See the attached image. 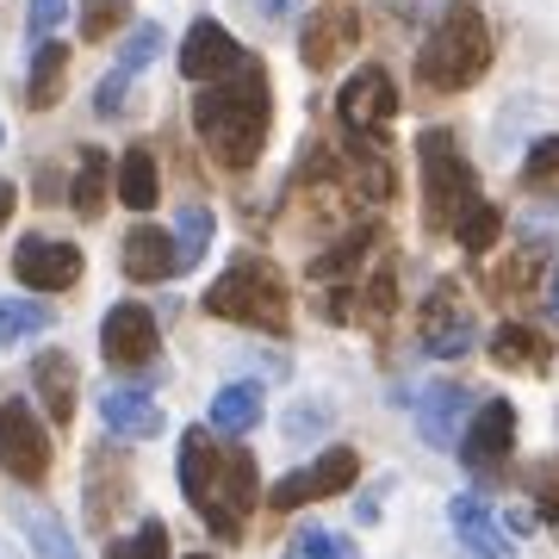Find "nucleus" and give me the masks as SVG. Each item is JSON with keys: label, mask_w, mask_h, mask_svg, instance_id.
I'll return each instance as SVG.
<instances>
[{"label": "nucleus", "mask_w": 559, "mask_h": 559, "mask_svg": "<svg viewBox=\"0 0 559 559\" xmlns=\"http://www.w3.org/2000/svg\"><path fill=\"white\" fill-rule=\"evenodd\" d=\"M323 423H330V404H299V411L286 417V436H293V441H305V436H318Z\"/></svg>", "instance_id": "e433bc0d"}, {"label": "nucleus", "mask_w": 559, "mask_h": 559, "mask_svg": "<svg viewBox=\"0 0 559 559\" xmlns=\"http://www.w3.org/2000/svg\"><path fill=\"white\" fill-rule=\"evenodd\" d=\"M175 249H180V274H187V267H200L205 249H212V212H205L200 200L180 205V218H175Z\"/></svg>", "instance_id": "393cba45"}, {"label": "nucleus", "mask_w": 559, "mask_h": 559, "mask_svg": "<svg viewBox=\"0 0 559 559\" xmlns=\"http://www.w3.org/2000/svg\"><path fill=\"white\" fill-rule=\"evenodd\" d=\"M106 559H168V528H162L156 516L138 522L124 540H112V547H106Z\"/></svg>", "instance_id": "c756f323"}, {"label": "nucleus", "mask_w": 559, "mask_h": 559, "mask_svg": "<svg viewBox=\"0 0 559 559\" xmlns=\"http://www.w3.org/2000/svg\"><path fill=\"white\" fill-rule=\"evenodd\" d=\"M32 392L44 399L50 423H69L75 417V360L62 355V348H44V355L32 360Z\"/></svg>", "instance_id": "6ab92c4d"}, {"label": "nucleus", "mask_w": 559, "mask_h": 559, "mask_svg": "<svg viewBox=\"0 0 559 559\" xmlns=\"http://www.w3.org/2000/svg\"><path fill=\"white\" fill-rule=\"evenodd\" d=\"M336 119H342V131L360 138L367 150L385 143V131L399 119V87H392V75H385L380 62H360L355 75H348V87H342V100H336Z\"/></svg>", "instance_id": "423d86ee"}, {"label": "nucleus", "mask_w": 559, "mask_h": 559, "mask_svg": "<svg viewBox=\"0 0 559 559\" xmlns=\"http://www.w3.org/2000/svg\"><path fill=\"white\" fill-rule=\"evenodd\" d=\"M510 448H516V404L485 399L479 411H473V423L460 429V460H466L473 473H491V466L510 460Z\"/></svg>", "instance_id": "9d476101"}, {"label": "nucleus", "mask_w": 559, "mask_h": 559, "mask_svg": "<svg viewBox=\"0 0 559 559\" xmlns=\"http://www.w3.org/2000/svg\"><path fill=\"white\" fill-rule=\"evenodd\" d=\"M13 205H20V193H13V180H0V224L13 218Z\"/></svg>", "instance_id": "ea45409f"}, {"label": "nucleus", "mask_w": 559, "mask_h": 559, "mask_svg": "<svg viewBox=\"0 0 559 559\" xmlns=\"http://www.w3.org/2000/svg\"><path fill=\"white\" fill-rule=\"evenodd\" d=\"M124 20H131V0H81V38L87 44L112 38Z\"/></svg>", "instance_id": "7c9ffc66"}, {"label": "nucleus", "mask_w": 559, "mask_h": 559, "mask_svg": "<svg viewBox=\"0 0 559 559\" xmlns=\"http://www.w3.org/2000/svg\"><path fill=\"white\" fill-rule=\"evenodd\" d=\"M286 559H360V554H355V540H348V535H336V528H318V522H311V528H299V535H293Z\"/></svg>", "instance_id": "cd10ccee"}, {"label": "nucleus", "mask_w": 559, "mask_h": 559, "mask_svg": "<svg viewBox=\"0 0 559 559\" xmlns=\"http://www.w3.org/2000/svg\"><path fill=\"white\" fill-rule=\"evenodd\" d=\"M491 69V25L473 0H454L448 13L436 20V32L423 38L417 50V81L436 87V94H460Z\"/></svg>", "instance_id": "7ed1b4c3"}, {"label": "nucleus", "mask_w": 559, "mask_h": 559, "mask_svg": "<svg viewBox=\"0 0 559 559\" xmlns=\"http://www.w3.org/2000/svg\"><path fill=\"white\" fill-rule=\"evenodd\" d=\"M473 411V392L460 380H436L429 392L417 399V429L429 448H460V423Z\"/></svg>", "instance_id": "4468645a"}, {"label": "nucleus", "mask_w": 559, "mask_h": 559, "mask_svg": "<svg viewBox=\"0 0 559 559\" xmlns=\"http://www.w3.org/2000/svg\"><path fill=\"white\" fill-rule=\"evenodd\" d=\"M106 180H112V162H106V150H81L75 162V180H69V205H75L81 218H100L106 212Z\"/></svg>", "instance_id": "412c9836"}, {"label": "nucleus", "mask_w": 559, "mask_h": 559, "mask_svg": "<svg viewBox=\"0 0 559 559\" xmlns=\"http://www.w3.org/2000/svg\"><path fill=\"white\" fill-rule=\"evenodd\" d=\"M367 242H373V230H348V237L336 242V249H323V255H311V280H348L367 261Z\"/></svg>", "instance_id": "bb28decb"}, {"label": "nucleus", "mask_w": 559, "mask_h": 559, "mask_svg": "<svg viewBox=\"0 0 559 559\" xmlns=\"http://www.w3.org/2000/svg\"><path fill=\"white\" fill-rule=\"evenodd\" d=\"M62 13H69V0H32V32H38V38L44 32H57Z\"/></svg>", "instance_id": "4c0bfd02"}, {"label": "nucleus", "mask_w": 559, "mask_h": 559, "mask_svg": "<svg viewBox=\"0 0 559 559\" xmlns=\"http://www.w3.org/2000/svg\"><path fill=\"white\" fill-rule=\"evenodd\" d=\"M417 168H423V224L429 230H454L473 205H479V180L460 156L448 131H423L417 138Z\"/></svg>", "instance_id": "39448f33"}, {"label": "nucleus", "mask_w": 559, "mask_h": 559, "mask_svg": "<svg viewBox=\"0 0 559 559\" xmlns=\"http://www.w3.org/2000/svg\"><path fill=\"white\" fill-rule=\"evenodd\" d=\"M187 559H212V554H187Z\"/></svg>", "instance_id": "79ce46f5"}, {"label": "nucleus", "mask_w": 559, "mask_h": 559, "mask_svg": "<svg viewBox=\"0 0 559 559\" xmlns=\"http://www.w3.org/2000/svg\"><path fill=\"white\" fill-rule=\"evenodd\" d=\"M100 348H106V360H112V367H150V360H156V348H162L150 305H138V299L112 305V311H106V323H100Z\"/></svg>", "instance_id": "9b49d317"}, {"label": "nucleus", "mask_w": 559, "mask_h": 559, "mask_svg": "<svg viewBox=\"0 0 559 559\" xmlns=\"http://www.w3.org/2000/svg\"><path fill=\"white\" fill-rule=\"evenodd\" d=\"M355 38H360L355 7H323V13H311V25H305V69H330L342 50H355Z\"/></svg>", "instance_id": "f3484780"}, {"label": "nucleus", "mask_w": 559, "mask_h": 559, "mask_svg": "<svg viewBox=\"0 0 559 559\" xmlns=\"http://www.w3.org/2000/svg\"><path fill=\"white\" fill-rule=\"evenodd\" d=\"M417 342H423V355L460 360V355H473L479 323H473V311H466V305H460L448 286H436V293L423 299V311H417Z\"/></svg>", "instance_id": "1a4fd4ad"}, {"label": "nucleus", "mask_w": 559, "mask_h": 559, "mask_svg": "<svg viewBox=\"0 0 559 559\" xmlns=\"http://www.w3.org/2000/svg\"><path fill=\"white\" fill-rule=\"evenodd\" d=\"M205 311L212 318H230V323H249V330H286L293 318V305H286V280H280L274 261L261 255H237L212 280V293H205Z\"/></svg>", "instance_id": "20e7f679"}, {"label": "nucleus", "mask_w": 559, "mask_h": 559, "mask_svg": "<svg viewBox=\"0 0 559 559\" xmlns=\"http://www.w3.org/2000/svg\"><path fill=\"white\" fill-rule=\"evenodd\" d=\"M547 318L559 323V267H554V280H547Z\"/></svg>", "instance_id": "a19ab883"}, {"label": "nucleus", "mask_w": 559, "mask_h": 559, "mask_svg": "<svg viewBox=\"0 0 559 559\" xmlns=\"http://www.w3.org/2000/svg\"><path fill=\"white\" fill-rule=\"evenodd\" d=\"M249 7H255L261 20H286L293 13V0H249Z\"/></svg>", "instance_id": "58836bf2"}, {"label": "nucleus", "mask_w": 559, "mask_h": 559, "mask_svg": "<svg viewBox=\"0 0 559 559\" xmlns=\"http://www.w3.org/2000/svg\"><path fill=\"white\" fill-rule=\"evenodd\" d=\"M360 299H367V323H385V318H392V299H399L392 274H380L373 286H367V293H360Z\"/></svg>", "instance_id": "c9c22d12"}, {"label": "nucleus", "mask_w": 559, "mask_h": 559, "mask_svg": "<svg viewBox=\"0 0 559 559\" xmlns=\"http://www.w3.org/2000/svg\"><path fill=\"white\" fill-rule=\"evenodd\" d=\"M491 360L510 367V373H540L547 367V336H535L528 323H503L491 336Z\"/></svg>", "instance_id": "4be33fe9"}, {"label": "nucleus", "mask_w": 559, "mask_h": 559, "mask_svg": "<svg viewBox=\"0 0 559 559\" xmlns=\"http://www.w3.org/2000/svg\"><path fill=\"white\" fill-rule=\"evenodd\" d=\"M180 491H187V503L200 510V522L212 535L237 540L242 516L261 503L255 460L242 454V448H218L212 429H187L180 436Z\"/></svg>", "instance_id": "f257e3e1"}, {"label": "nucleus", "mask_w": 559, "mask_h": 559, "mask_svg": "<svg viewBox=\"0 0 559 559\" xmlns=\"http://www.w3.org/2000/svg\"><path fill=\"white\" fill-rule=\"evenodd\" d=\"M0 466L20 485H38L50 473V436L25 399H0Z\"/></svg>", "instance_id": "0eeeda50"}, {"label": "nucleus", "mask_w": 559, "mask_h": 559, "mask_svg": "<svg viewBox=\"0 0 559 559\" xmlns=\"http://www.w3.org/2000/svg\"><path fill=\"white\" fill-rule=\"evenodd\" d=\"M522 180H528V187H559V138H540L535 150H528Z\"/></svg>", "instance_id": "72a5a7b5"}, {"label": "nucleus", "mask_w": 559, "mask_h": 559, "mask_svg": "<svg viewBox=\"0 0 559 559\" xmlns=\"http://www.w3.org/2000/svg\"><path fill=\"white\" fill-rule=\"evenodd\" d=\"M13 274L32 286V293H62L81 280V249L75 242H50V237H25L13 249Z\"/></svg>", "instance_id": "f8f14e48"}, {"label": "nucleus", "mask_w": 559, "mask_h": 559, "mask_svg": "<svg viewBox=\"0 0 559 559\" xmlns=\"http://www.w3.org/2000/svg\"><path fill=\"white\" fill-rule=\"evenodd\" d=\"M448 522H454V535H460V547L473 559H516V547H510V535L498 528V516L485 510V498H454L448 503Z\"/></svg>", "instance_id": "2eb2a0df"}, {"label": "nucleus", "mask_w": 559, "mask_h": 559, "mask_svg": "<svg viewBox=\"0 0 559 559\" xmlns=\"http://www.w3.org/2000/svg\"><path fill=\"white\" fill-rule=\"evenodd\" d=\"M261 423V385H249V380H230L212 399V429L218 436H242V429H255Z\"/></svg>", "instance_id": "5701e85b"}, {"label": "nucleus", "mask_w": 559, "mask_h": 559, "mask_svg": "<svg viewBox=\"0 0 559 559\" xmlns=\"http://www.w3.org/2000/svg\"><path fill=\"white\" fill-rule=\"evenodd\" d=\"M242 62H249L242 44L230 38L218 20H200L187 32V44H180V75L187 81H224V75H237Z\"/></svg>", "instance_id": "ddd939ff"}, {"label": "nucleus", "mask_w": 559, "mask_h": 559, "mask_svg": "<svg viewBox=\"0 0 559 559\" xmlns=\"http://www.w3.org/2000/svg\"><path fill=\"white\" fill-rule=\"evenodd\" d=\"M498 230H503V212L498 205H473L466 218L454 224V237H460V249H473V255H485V249H498Z\"/></svg>", "instance_id": "c85d7f7f"}, {"label": "nucleus", "mask_w": 559, "mask_h": 559, "mask_svg": "<svg viewBox=\"0 0 559 559\" xmlns=\"http://www.w3.org/2000/svg\"><path fill=\"white\" fill-rule=\"evenodd\" d=\"M119 200L131 205V212H150V205H156V156H150V150H124Z\"/></svg>", "instance_id": "a878e982"}, {"label": "nucleus", "mask_w": 559, "mask_h": 559, "mask_svg": "<svg viewBox=\"0 0 559 559\" xmlns=\"http://www.w3.org/2000/svg\"><path fill=\"white\" fill-rule=\"evenodd\" d=\"M124 87H131V75H124V69H112V75L94 87V112H100V119H119V112H124Z\"/></svg>", "instance_id": "f704fd0d"}, {"label": "nucleus", "mask_w": 559, "mask_h": 559, "mask_svg": "<svg viewBox=\"0 0 559 559\" xmlns=\"http://www.w3.org/2000/svg\"><path fill=\"white\" fill-rule=\"evenodd\" d=\"M20 528H25V540H32V554H38V559H75V535H69V528H62L50 510L25 503V510H20Z\"/></svg>", "instance_id": "b1692460"}, {"label": "nucleus", "mask_w": 559, "mask_h": 559, "mask_svg": "<svg viewBox=\"0 0 559 559\" xmlns=\"http://www.w3.org/2000/svg\"><path fill=\"white\" fill-rule=\"evenodd\" d=\"M100 423L124 441H150V436H162V404L150 392H138V385H112L100 399Z\"/></svg>", "instance_id": "dca6fc26"}, {"label": "nucleus", "mask_w": 559, "mask_h": 559, "mask_svg": "<svg viewBox=\"0 0 559 559\" xmlns=\"http://www.w3.org/2000/svg\"><path fill=\"white\" fill-rule=\"evenodd\" d=\"M62 75H69V44H50L44 38L32 50V75H25V106L32 112H50L62 100Z\"/></svg>", "instance_id": "aec40b11"}, {"label": "nucleus", "mask_w": 559, "mask_h": 559, "mask_svg": "<svg viewBox=\"0 0 559 559\" xmlns=\"http://www.w3.org/2000/svg\"><path fill=\"white\" fill-rule=\"evenodd\" d=\"M124 274L131 280H175L180 274V249L168 230H156V224H138L131 237H124Z\"/></svg>", "instance_id": "a211bd4d"}, {"label": "nucleus", "mask_w": 559, "mask_h": 559, "mask_svg": "<svg viewBox=\"0 0 559 559\" xmlns=\"http://www.w3.org/2000/svg\"><path fill=\"white\" fill-rule=\"evenodd\" d=\"M44 323H50V311L32 299H0V342H25V336H38Z\"/></svg>", "instance_id": "2f4dec72"}, {"label": "nucleus", "mask_w": 559, "mask_h": 559, "mask_svg": "<svg viewBox=\"0 0 559 559\" xmlns=\"http://www.w3.org/2000/svg\"><path fill=\"white\" fill-rule=\"evenodd\" d=\"M355 479H360V454H355V448H323L311 466L286 473V479L267 491V503H274V510H299V503H318V498H336V491H348Z\"/></svg>", "instance_id": "6e6552de"}, {"label": "nucleus", "mask_w": 559, "mask_h": 559, "mask_svg": "<svg viewBox=\"0 0 559 559\" xmlns=\"http://www.w3.org/2000/svg\"><path fill=\"white\" fill-rule=\"evenodd\" d=\"M156 50H162V25H138V32L124 38V50H119V69L124 75H138V69L156 62Z\"/></svg>", "instance_id": "473e14b6"}, {"label": "nucleus", "mask_w": 559, "mask_h": 559, "mask_svg": "<svg viewBox=\"0 0 559 559\" xmlns=\"http://www.w3.org/2000/svg\"><path fill=\"white\" fill-rule=\"evenodd\" d=\"M267 119H274V100H267L261 62H242L237 75L205 81V94L193 100V131L212 150V162H224V168H249L261 156Z\"/></svg>", "instance_id": "f03ea898"}]
</instances>
